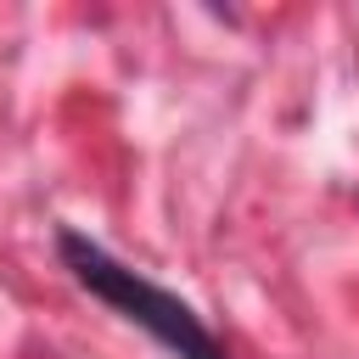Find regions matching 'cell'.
I'll use <instances>...</instances> for the list:
<instances>
[{"mask_svg":"<svg viewBox=\"0 0 359 359\" xmlns=\"http://www.w3.org/2000/svg\"><path fill=\"white\" fill-rule=\"evenodd\" d=\"M56 252H62V264L73 269V280H79L90 297H101V303H107L112 314H123L129 325L151 331L174 359H230L224 342L202 325V314H196L185 297H174V292H163L157 280H146L140 269L118 264L101 241L79 236V230H62V236H56Z\"/></svg>","mask_w":359,"mask_h":359,"instance_id":"obj_1","label":"cell"}]
</instances>
